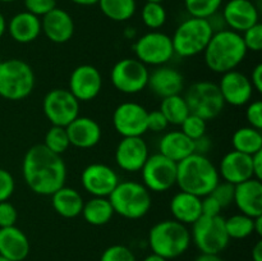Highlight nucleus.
<instances>
[{
  "label": "nucleus",
  "mask_w": 262,
  "mask_h": 261,
  "mask_svg": "<svg viewBox=\"0 0 262 261\" xmlns=\"http://www.w3.org/2000/svg\"><path fill=\"white\" fill-rule=\"evenodd\" d=\"M223 4V0H184V7L188 14L194 18L209 19L216 14Z\"/></svg>",
  "instance_id": "36"
},
{
  "label": "nucleus",
  "mask_w": 262,
  "mask_h": 261,
  "mask_svg": "<svg viewBox=\"0 0 262 261\" xmlns=\"http://www.w3.org/2000/svg\"><path fill=\"white\" fill-rule=\"evenodd\" d=\"M223 20L229 30L242 33L258 23V9L251 0H229L223 8Z\"/></svg>",
  "instance_id": "19"
},
{
  "label": "nucleus",
  "mask_w": 262,
  "mask_h": 261,
  "mask_svg": "<svg viewBox=\"0 0 262 261\" xmlns=\"http://www.w3.org/2000/svg\"><path fill=\"white\" fill-rule=\"evenodd\" d=\"M107 199L115 214L130 220L145 216L152 204L150 191L142 183L135 181L119 182Z\"/></svg>",
  "instance_id": "5"
},
{
  "label": "nucleus",
  "mask_w": 262,
  "mask_h": 261,
  "mask_svg": "<svg viewBox=\"0 0 262 261\" xmlns=\"http://www.w3.org/2000/svg\"><path fill=\"white\" fill-rule=\"evenodd\" d=\"M252 261H262V241H257L252 248Z\"/></svg>",
  "instance_id": "51"
},
{
  "label": "nucleus",
  "mask_w": 262,
  "mask_h": 261,
  "mask_svg": "<svg viewBox=\"0 0 262 261\" xmlns=\"http://www.w3.org/2000/svg\"><path fill=\"white\" fill-rule=\"evenodd\" d=\"M148 156L147 143L142 137H123L115 150L118 166L129 173L140 171Z\"/></svg>",
  "instance_id": "18"
},
{
  "label": "nucleus",
  "mask_w": 262,
  "mask_h": 261,
  "mask_svg": "<svg viewBox=\"0 0 262 261\" xmlns=\"http://www.w3.org/2000/svg\"><path fill=\"white\" fill-rule=\"evenodd\" d=\"M114 214V209L107 197H92L91 200L84 202L81 212L86 223L95 227L107 224Z\"/></svg>",
  "instance_id": "30"
},
{
  "label": "nucleus",
  "mask_w": 262,
  "mask_h": 261,
  "mask_svg": "<svg viewBox=\"0 0 262 261\" xmlns=\"http://www.w3.org/2000/svg\"><path fill=\"white\" fill-rule=\"evenodd\" d=\"M15 188V182L10 171L0 168V202L8 201Z\"/></svg>",
  "instance_id": "43"
},
{
  "label": "nucleus",
  "mask_w": 262,
  "mask_h": 261,
  "mask_svg": "<svg viewBox=\"0 0 262 261\" xmlns=\"http://www.w3.org/2000/svg\"><path fill=\"white\" fill-rule=\"evenodd\" d=\"M35 73L22 59L0 61V97L9 101H20L35 89Z\"/></svg>",
  "instance_id": "6"
},
{
  "label": "nucleus",
  "mask_w": 262,
  "mask_h": 261,
  "mask_svg": "<svg viewBox=\"0 0 262 261\" xmlns=\"http://www.w3.org/2000/svg\"><path fill=\"white\" fill-rule=\"evenodd\" d=\"M143 261H168V260L161 257V256L156 255V253H150V255L146 256V257L143 258Z\"/></svg>",
  "instance_id": "56"
},
{
  "label": "nucleus",
  "mask_w": 262,
  "mask_h": 261,
  "mask_svg": "<svg viewBox=\"0 0 262 261\" xmlns=\"http://www.w3.org/2000/svg\"><path fill=\"white\" fill-rule=\"evenodd\" d=\"M10 37L18 44H30L37 40L41 31V19L30 12H19L13 15L7 25Z\"/></svg>",
  "instance_id": "25"
},
{
  "label": "nucleus",
  "mask_w": 262,
  "mask_h": 261,
  "mask_svg": "<svg viewBox=\"0 0 262 261\" xmlns=\"http://www.w3.org/2000/svg\"><path fill=\"white\" fill-rule=\"evenodd\" d=\"M7 19H5V17L3 15V13H0V38L3 37V36L5 35V32H7Z\"/></svg>",
  "instance_id": "55"
},
{
  "label": "nucleus",
  "mask_w": 262,
  "mask_h": 261,
  "mask_svg": "<svg viewBox=\"0 0 262 261\" xmlns=\"http://www.w3.org/2000/svg\"><path fill=\"white\" fill-rule=\"evenodd\" d=\"M133 51L136 58L145 66H164L174 56L171 37L159 31H151L141 36L133 45Z\"/></svg>",
  "instance_id": "11"
},
{
  "label": "nucleus",
  "mask_w": 262,
  "mask_h": 261,
  "mask_svg": "<svg viewBox=\"0 0 262 261\" xmlns=\"http://www.w3.org/2000/svg\"><path fill=\"white\" fill-rule=\"evenodd\" d=\"M69 142L78 148H91L101 140V127L89 117H77L66 127Z\"/></svg>",
  "instance_id": "23"
},
{
  "label": "nucleus",
  "mask_w": 262,
  "mask_h": 261,
  "mask_svg": "<svg viewBox=\"0 0 262 261\" xmlns=\"http://www.w3.org/2000/svg\"><path fill=\"white\" fill-rule=\"evenodd\" d=\"M124 36L127 38H133L136 36V30L133 27H128L127 30L124 31Z\"/></svg>",
  "instance_id": "57"
},
{
  "label": "nucleus",
  "mask_w": 262,
  "mask_h": 261,
  "mask_svg": "<svg viewBox=\"0 0 262 261\" xmlns=\"http://www.w3.org/2000/svg\"><path fill=\"white\" fill-rule=\"evenodd\" d=\"M159 154L170 160L179 163L194 154V142L182 130H171L165 133L159 142Z\"/></svg>",
  "instance_id": "27"
},
{
  "label": "nucleus",
  "mask_w": 262,
  "mask_h": 261,
  "mask_svg": "<svg viewBox=\"0 0 262 261\" xmlns=\"http://www.w3.org/2000/svg\"><path fill=\"white\" fill-rule=\"evenodd\" d=\"M217 171L219 177H222L224 182H228L233 186L239 184L253 178L252 158L235 150L229 151L220 160Z\"/></svg>",
  "instance_id": "21"
},
{
  "label": "nucleus",
  "mask_w": 262,
  "mask_h": 261,
  "mask_svg": "<svg viewBox=\"0 0 262 261\" xmlns=\"http://www.w3.org/2000/svg\"><path fill=\"white\" fill-rule=\"evenodd\" d=\"M42 110L51 124L67 127L79 117V101L68 89H53L43 97Z\"/></svg>",
  "instance_id": "12"
},
{
  "label": "nucleus",
  "mask_w": 262,
  "mask_h": 261,
  "mask_svg": "<svg viewBox=\"0 0 262 261\" xmlns=\"http://www.w3.org/2000/svg\"><path fill=\"white\" fill-rule=\"evenodd\" d=\"M43 145L50 151L58 154V155H61L63 153H66L69 146H71L66 127L51 125L45 135Z\"/></svg>",
  "instance_id": "37"
},
{
  "label": "nucleus",
  "mask_w": 262,
  "mask_h": 261,
  "mask_svg": "<svg viewBox=\"0 0 262 261\" xmlns=\"http://www.w3.org/2000/svg\"><path fill=\"white\" fill-rule=\"evenodd\" d=\"M146 2H154V3H163L164 0H146Z\"/></svg>",
  "instance_id": "59"
},
{
  "label": "nucleus",
  "mask_w": 262,
  "mask_h": 261,
  "mask_svg": "<svg viewBox=\"0 0 262 261\" xmlns=\"http://www.w3.org/2000/svg\"><path fill=\"white\" fill-rule=\"evenodd\" d=\"M225 229L230 240H245L255 233L253 217L245 214H235L225 219Z\"/></svg>",
  "instance_id": "34"
},
{
  "label": "nucleus",
  "mask_w": 262,
  "mask_h": 261,
  "mask_svg": "<svg viewBox=\"0 0 262 261\" xmlns=\"http://www.w3.org/2000/svg\"><path fill=\"white\" fill-rule=\"evenodd\" d=\"M191 241L201 251V253L219 255L229 245V235L225 229V219L217 216L201 215L192 224Z\"/></svg>",
  "instance_id": "8"
},
{
  "label": "nucleus",
  "mask_w": 262,
  "mask_h": 261,
  "mask_svg": "<svg viewBox=\"0 0 262 261\" xmlns=\"http://www.w3.org/2000/svg\"><path fill=\"white\" fill-rule=\"evenodd\" d=\"M101 87V73L91 64L76 67L69 77V91L79 102L94 100L100 94Z\"/></svg>",
  "instance_id": "16"
},
{
  "label": "nucleus",
  "mask_w": 262,
  "mask_h": 261,
  "mask_svg": "<svg viewBox=\"0 0 262 261\" xmlns=\"http://www.w3.org/2000/svg\"><path fill=\"white\" fill-rule=\"evenodd\" d=\"M100 261H137L136 256L127 246L113 245L101 253Z\"/></svg>",
  "instance_id": "39"
},
{
  "label": "nucleus",
  "mask_w": 262,
  "mask_h": 261,
  "mask_svg": "<svg viewBox=\"0 0 262 261\" xmlns=\"http://www.w3.org/2000/svg\"><path fill=\"white\" fill-rule=\"evenodd\" d=\"M201 210L202 215L205 216H217L220 215L223 207L211 194H207V196L201 197Z\"/></svg>",
  "instance_id": "47"
},
{
  "label": "nucleus",
  "mask_w": 262,
  "mask_h": 261,
  "mask_svg": "<svg viewBox=\"0 0 262 261\" xmlns=\"http://www.w3.org/2000/svg\"><path fill=\"white\" fill-rule=\"evenodd\" d=\"M246 119H247L250 127L256 129H262V101L255 100L248 102L247 110H246Z\"/></svg>",
  "instance_id": "44"
},
{
  "label": "nucleus",
  "mask_w": 262,
  "mask_h": 261,
  "mask_svg": "<svg viewBox=\"0 0 262 261\" xmlns=\"http://www.w3.org/2000/svg\"><path fill=\"white\" fill-rule=\"evenodd\" d=\"M168 120L160 110H152L147 113V130L155 133L163 132L168 128Z\"/></svg>",
  "instance_id": "46"
},
{
  "label": "nucleus",
  "mask_w": 262,
  "mask_h": 261,
  "mask_svg": "<svg viewBox=\"0 0 262 261\" xmlns=\"http://www.w3.org/2000/svg\"><path fill=\"white\" fill-rule=\"evenodd\" d=\"M148 245L152 253L166 260L179 257L191 245V232L187 225L177 220H163L154 225L148 233Z\"/></svg>",
  "instance_id": "4"
},
{
  "label": "nucleus",
  "mask_w": 262,
  "mask_h": 261,
  "mask_svg": "<svg viewBox=\"0 0 262 261\" xmlns=\"http://www.w3.org/2000/svg\"><path fill=\"white\" fill-rule=\"evenodd\" d=\"M177 164L159 153L150 155L140 170L142 184L148 191H168L177 184Z\"/></svg>",
  "instance_id": "13"
},
{
  "label": "nucleus",
  "mask_w": 262,
  "mask_h": 261,
  "mask_svg": "<svg viewBox=\"0 0 262 261\" xmlns=\"http://www.w3.org/2000/svg\"><path fill=\"white\" fill-rule=\"evenodd\" d=\"M194 142V154H200V155H205L207 151L211 147V141L207 137L206 135L202 136V137L197 138L193 141Z\"/></svg>",
  "instance_id": "49"
},
{
  "label": "nucleus",
  "mask_w": 262,
  "mask_h": 261,
  "mask_svg": "<svg viewBox=\"0 0 262 261\" xmlns=\"http://www.w3.org/2000/svg\"><path fill=\"white\" fill-rule=\"evenodd\" d=\"M247 55L242 35L229 28L214 32L204 50L205 63L215 73L224 74L237 68Z\"/></svg>",
  "instance_id": "2"
},
{
  "label": "nucleus",
  "mask_w": 262,
  "mask_h": 261,
  "mask_svg": "<svg viewBox=\"0 0 262 261\" xmlns=\"http://www.w3.org/2000/svg\"><path fill=\"white\" fill-rule=\"evenodd\" d=\"M182 132L191 140H197L206 135V120L197 117L194 114H189L183 123L181 124Z\"/></svg>",
  "instance_id": "38"
},
{
  "label": "nucleus",
  "mask_w": 262,
  "mask_h": 261,
  "mask_svg": "<svg viewBox=\"0 0 262 261\" xmlns=\"http://www.w3.org/2000/svg\"><path fill=\"white\" fill-rule=\"evenodd\" d=\"M18 219V212L14 205L9 201L0 202V228L13 227Z\"/></svg>",
  "instance_id": "45"
},
{
  "label": "nucleus",
  "mask_w": 262,
  "mask_h": 261,
  "mask_svg": "<svg viewBox=\"0 0 262 261\" xmlns=\"http://www.w3.org/2000/svg\"><path fill=\"white\" fill-rule=\"evenodd\" d=\"M251 84H252L253 90H256L257 92H262V64H257V66L253 68L252 73H251Z\"/></svg>",
  "instance_id": "48"
},
{
  "label": "nucleus",
  "mask_w": 262,
  "mask_h": 261,
  "mask_svg": "<svg viewBox=\"0 0 262 261\" xmlns=\"http://www.w3.org/2000/svg\"><path fill=\"white\" fill-rule=\"evenodd\" d=\"M83 199L72 187L63 186L58 191L51 194V205L55 212L60 216L72 219L81 215L82 207H83Z\"/></svg>",
  "instance_id": "29"
},
{
  "label": "nucleus",
  "mask_w": 262,
  "mask_h": 261,
  "mask_svg": "<svg viewBox=\"0 0 262 261\" xmlns=\"http://www.w3.org/2000/svg\"><path fill=\"white\" fill-rule=\"evenodd\" d=\"M71 2L77 5H82V7H91V5H96L99 0H71Z\"/></svg>",
  "instance_id": "54"
},
{
  "label": "nucleus",
  "mask_w": 262,
  "mask_h": 261,
  "mask_svg": "<svg viewBox=\"0 0 262 261\" xmlns=\"http://www.w3.org/2000/svg\"><path fill=\"white\" fill-rule=\"evenodd\" d=\"M147 86L156 96L168 97L181 95L184 86V79L181 72L171 67L160 66L148 76Z\"/></svg>",
  "instance_id": "24"
},
{
  "label": "nucleus",
  "mask_w": 262,
  "mask_h": 261,
  "mask_svg": "<svg viewBox=\"0 0 262 261\" xmlns=\"http://www.w3.org/2000/svg\"><path fill=\"white\" fill-rule=\"evenodd\" d=\"M217 86L225 104L232 106H243L252 99L253 87L250 78L237 69L223 74Z\"/></svg>",
  "instance_id": "17"
},
{
  "label": "nucleus",
  "mask_w": 262,
  "mask_h": 261,
  "mask_svg": "<svg viewBox=\"0 0 262 261\" xmlns=\"http://www.w3.org/2000/svg\"><path fill=\"white\" fill-rule=\"evenodd\" d=\"M83 188L94 197H109L119 183L117 171L106 164L94 163L87 165L81 174Z\"/></svg>",
  "instance_id": "15"
},
{
  "label": "nucleus",
  "mask_w": 262,
  "mask_h": 261,
  "mask_svg": "<svg viewBox=\"0 0 262 261\" xmlns=\"http://www.w3.org/2000/svg\"><path fill=\"white\" fill-rule=\"evenodd\" d=\"M233 148L238 153L252 156L262 150V133L253 127L238 128L232 136Z\"/></svg>",
  "instance_id": "31"
},
{
  "label": "nucleus",
  "mask_w": 262,
  "mask_h": 261,
  "mask_svg": "<svg viewBox=\"0 0 262 261\" xmlns=\"http://www.w3.org/2000/svg\"><path fill=\"white\" fill-rule=\"evenodd\" d=\"M252 171H253V178L262 179V150L258 153L253 154L252 156Z\"/></svg>",
  "instance_id": "50"
},
{
  "label": "nucleus",
  "mask_w": 262,
  "mask_h": 261,
  "mask_svg": "<svg viewBox=\"0 0 262 261\" xmlns=\"http://www.w3.org/2000/svg\"><path fill=\"white\" fill-rule=\"evenodd\" d=\"M147 113L137 102H123L113 113V125L122 137H142L147 132Z\"/></svg>",
  "instance_id": "14"
},
{
  "label": "nucleus",
  "mask_w": 262,
  "mask_h": 261,
  "mask_svg": "<svg viewBox=\"0 0 262 261\" xmlns=\"http://www.w3.org/2000/svg\"><path fill=\"white\" fill-rule=\"evenodd\" d=\"M141 18L143 25L150 30H159L166 22V10L161 3L146 2L141 10Z\"/></svg>",
  "instance_id": "35"
},
{
  "label": "nucleus",
  "mask_w": 262,
  "mask_h": 261,
  "mask_svg": "<svg viewBox=\"0 0 262 261\" xmlns=\"http://www.w3.org/2000/svg\"><path fill=\"white\" fill-rule=\"evenodd\" d=\"M169 207L174 220L184 225H192L202 215L201 197L184 191L174 194Z\"/></svg>",
  "instance_id": "28"
},
{
  "label": "nucleus",
  "mask_w": 262,
  "mask_h": 261,
  "mask_svg": "<svg viewBox=\"0 0 262 261\" xmlns=\"http://www.w3.org/2000/svg\"><path fill=\"white\" fill-rule=\"evenodd\" d=\"M0 261H10V260L9 258H7V257H4V256L0 255Z\"/></svg>",
  "instance_id": "58"
},
{
  "label": "nucleus",
  "mask_w": 262,
  "mask_h": 261,
  "mask_svg": "<svg viewBox=\"0 0 262 261\" xmlns=\"http://www.w3.org/2000/svg\"><path fill=\"white\" fill-rule=\"evenodd\" d=\"M194 261H224L219 255H214V253H201L196 257Z\"/></svg>",
  "instance_id": "52"
},
{
  "label": "nucleus",
  "mask_w": 262,
  "mask_h": 261,
  "mask_svg": "<svg viewBox=\"0 0 262 261\" xmlns=\"http://www.w3.org/2000/svg\"><path fill=\"white\" fill-rule=\"evenodd\" d=\"M22 174L31 191L41 196H51L66 183L67 166L60 155L40 143L26 153Z\"/></svg>",
  "instance_id": "1"
},
{
  "label": "nucleus",
  "mask_w": 262,
  "mask_h": 261,
  "mask_svg": "<svg viewBox=\"0 0 262 261\" xmlns=\"http://www.w3.org/2000/svg\"><path fill=\"white\" fill-rule=\"evenodd\" d=\"M26 10L37 17H43L46 13L56 8V0H25Z\"/></svg>",
  "instance_id": "42"
},
{
  "label": "nucleus",
  "mask_w": 262,
  "mask_h": 261,
  "mask_svg": "<svg viewBox=\"0 0 262 261\" xmlns=\"http://www.w3.org/2000/svg\"><path fill=\"white\" fill-rule=\"evenodd\" d=\"M160 110L166 118L169 124L181 125L183 120L188 117L189 113L188 105H187L186 99L181 95H173V96L164 97L161 100Z\"/></svg>",
  "instance_id": "33"
},
{
  "label": "nucleus",
  "mask_w": 262,
  "mask_h": 261,
  "mask_svg": "<svg viewBox=\"0 0 262 261\" xmlns=\"http://www.w3.org/2000/svg\"><path fill=\"white\" fill-rule=\"evenodd\" d=\"M184 99L189 113L205 120L216 118L225 106L219 86L210 81L194 82L188 89Z\"/></svg>",
  "instance_id": "9"
},
{
  "label": "nucleus",
  "mask_w": 262,
  "mask_h": 261,
  "mask_svg": "<svg viewBox=\"0 0 262 261\" xmlns=\"http://www.w3.org/2000/svg\"><path fill=\"white\" fill-rule=\"evenodd\" d=\"M97 4L102 14L114 22H127L137 9L136 0H99Z\"/></svg>",
  "instance_id": "32"
},
{
  "label": "nucleus",
  "mask_w": 262,
  "mask_h": 261,
  "mask_svg": "<svg viewBox=\"0 0 262 261\" xmlns=\"http://www.w3.org/2000/svg\"><path fill=\"white\" fill-rule=\"evenodd\" d=\"M233 202L242 214L251 217L262 215V182L251 178L234 186Z\"/></svg>",
  "instance_id": "22"
},
{
  "label": "nucleus",
  "mask_w": 262,
  "mask_h": 261,
  "mask_svg": "<svg viewBox=\"0 0 262 261\" xmlns=\"http://www.w3.org/2000/svg\"><path fill=\"white\" fill-rule=\"evenodd\" d=\"M210 194L224 209V207L229 206L233 202V199H234V186L228 183V182H219Z\"/></svg>",
  "instance_id": "41"
},
{
  "label": "nucleus",
  "mask_w": 262,
  "mask_h": 261,
  "mask_svg": "<svg viewBox=\"0 0 262 261\" xmlns=\"http://www.w3.org/2000/svg\"><path fill=\"white\" fill-rule=\"evenodd\" d=\"M27 235L15 225L0 228V255L10 261H23L30 253Z\"/></svg>",
  "instance_id": "26"
},
{
  "label": "nucleus",
  "mask_w": 262,
  "mask_h": 261,
  "mask_svg": "<svg viewBox=\"0 0 262 261\" xmlns=\"http://www.w3.org/2000/svg\"><path fill=\"white\" fill-rule=\"evenodd\" d=\"M219 182V171L206 155L192 154L177 164V184L181 191L205 197Z\"/></svg>",
  "instance_id": "3"
},
{
  "label": "nucleus",
  "mask_w": 262,
  "mask_h": 261,
  "mask_svg": "<svg viewBox=\"0 0 262 261\" xmlns=\"http://www.w3.org/2000/svg\"><path fill=\"white\" fill-rule=\"evenodd\" d=\"M253 228H255V233L261 237L262 235V215L261 216L253 217Z\"/></svg>",
  "instance_id": "53"
},
{
  "label": "nucleus",
  "mask_w": 262,
  "mask_h": 261,
  "mask_svg": "<svg viewBox=\"0 0 262 261\" xmlns=\"http://www.w3.org/2000/svg\"><path fill=\"white\" fill-rule=\"evenodd\" d=\"M15 0H0V3H13Z\"/></svg>",
  "instance_id": "60"
},
{
  "label": "nucleus",
  "mask_w": 262,
  "mask_h": 261,
  "mask_svg": "<svg viewBox=\"0 0 262 261\" xmlns=\"http://www.w3.org/2000/svg\"><path fill=\"white\" fill-rule=\"evenodd\" d=\"M147 66L137 58H123L114 64L110 73V79L115 89L127 95L138 94L147 87Z\"/></svg>",
  "instance_id": "10"
},
{
  "label": "nucleus",
  "mask_w": 262,
  "mask_h": 261,
  "mask_svg": "<svg viewBox=\"0 0 262 261\" xmlns=\"http://www.w3.org/2000/svg\"><path fill=\"white\" fill-rule=\"evenodd\" d=\"M41 31L54 44H66L74 35V20L67 10L54 8L41 19Z\"/></svg>",
  "instance_id": "20"
},
{
  "label": "nucleus",
  "mask_w": 262,
  "mask_h": 261,
  "mask_svg": "<svg viewBox=\"0 0 262 261\" xmlns=\"http://www.w3.org/2000/svg\"><path fill=\"white\" fill-rule=\"evenodd\" d=\"M214 35L209 19L189 17L183 20L171 36L174 54L182 58H191L204 53Z\"/></svg>",
  "instance_id": "7"
},
{
  "label": "nucleus",
  "mask_w": 262,
  "mask_h": 261,
  "mask_svg": "<svg viewBox=\"0 0 262 261\" xmlns=\"http://www.w3.org/2000/svg\"><path fill=\"white\" fill-rule=\"evenodd\" d=\"M243 42H245L247 51H253V53H260L262 50V25L260 22L256 23L251 28L242 32Z\"/></svg>",
  "instance_id": "40"
}]
</instances>
